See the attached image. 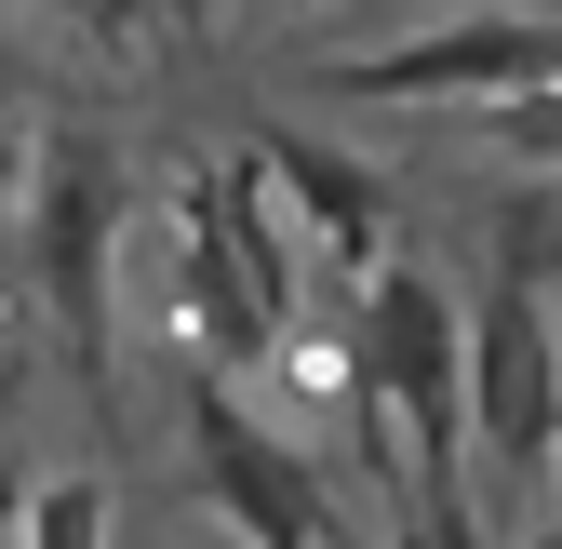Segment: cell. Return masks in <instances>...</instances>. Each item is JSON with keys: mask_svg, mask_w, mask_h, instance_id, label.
Listing matches in <instances>:
<instances>
[{"mask_svg": "<svg viewBox=\"0 0 562 549\" xmlns=\"http://www.w3.org/2000/svg\"><path fill=\"white\" fill-rule=\"evenodd\" d=\"M148 27H215V0H134Z\"/></svg>", "mask_w": 562, "mask_h": 549, "instance_id": "ba28073f", "label": "cell"}, {"mask_svg": "<svg viewBox=\"0 0 562 549\" xmlns=\"http://www.w3.org/2000/svg\"><path fill=\"white\" fill-rule=\"evenodd\" d=\"M27 268H41V295H54V335L81 349V376L108 389V255H121V161L94 148V134H41L27 148Z\"/></svg>", "mask_w": 562, "mask_h": 549, "instance_id": "3957f363", "label": "cell"}, {"mask_svg": "<svg viewBox=\"0 0 562 549\" xmlns=\"http://www.w3.org/2000/svg\"><path fill=\"white\" fill-rule=\"evenodd\" d=\"M54 27H81V41H108V54H134L148 41V14H134V0H41Z\"/></svg>", "mask_w": 562, "mask_h": 549, "instance_id": "52a82bcc", "label": "cell"}, {"mask_svg": "<svg viewBox=\"0 0 562 549\" xmlns=\"http://www.w3.org/2000/svg\"><path fill=\"white\" fill-rule=\"evenodd\" d=\"M175 282H188L201 376H255V349L281 335V309L308 295V268H295V242H281L255 161H188L175 175Z\"/></svg>", "mask_w": 562, "mask_h": 549, "instance_id": "6da1fadb", "label": "cell"}, {"mask_svg": "<svg viewBox=\"0 0 562 549\" xmlns=\"http://www.w3.org/2000/svg\"><path fill=\"white\" fill-rule=\"evenodd\" d=\"M322 94H375V108H509V94H549V14L469 0V14L402 27L375 54H322Z\"/></svg>", "mask_w": 562, "mask_h": 549, "instance_id": "7a4b0ae2", "label": "cell"}, {"mask_svg": "<svg viewBox=\"0 0 562 549\" xmlns=\"http://www.w3.org/2000/svg\"><path fill=\"white\" fill-rule=\"evenodd\" d=\"M255 188H281L268 215H295V242L335 268V282H375V268L402 255V215H389V175L375 161H348V148H322V134H295V121H255Z\"/></svg>", "mask_w": 562, "mask_h": 549, "instance_id": "5b68a950", "label": "cell"}, {"mask_svg": "<svg viewBox=\"0 0 562 549\" xmlns=\"http://www.w3.org/2000/svg\"><path fill=\"white\" fill-rule=\"evenodd\" d=\"M14 175H27V134H14V121H0V201H14Z\"/></svg>", "mask_w": 562, "mask_h": 549, "instance_id": "9c48e42d", "label": "cell"}, {"mask_svg": "<svg viewBox=\"0 0 562 549\" xmlns=\"http://www.w3.org/2000/svg\"><path fill=\"white\" fill-rule=\"evenodd\" d=\"M188 469L215 483V509L241 523V549H348V509H335V469L295 456L241 389L201 376L188 389Z\"/></svg>", "mask_w": 562, "mask_h": 549, "instance_id": "277c9868", "label": "cell"}, {"mask_svg": "<svg viewBox=\"0 0 562 549\" xmlns=\"http://www.w3.org/2000/svg\"><path fill=\"white\" fill-rule=\"evenodd\" d=\"M108 483H94V469H54V483L41 496H14V549H108Z\"/></svg>", "mask_w": 562, "mask_h": 549, "instance_id": "8992f818", "label": "cell"}, {"mask_svg": "<svg viewBox=\"0 0 562 549\" xmlns=\"http://www.w3.org/2000/svg\"><path fill=\"white\" fill-rule=\"evenodd\" d=\"M241 14H348V0H241Z\"/></svg>", "mask_w": 562, "mask_h": 549, "instance_id": "30bf717a", "label": "cell"}]
</instances>
